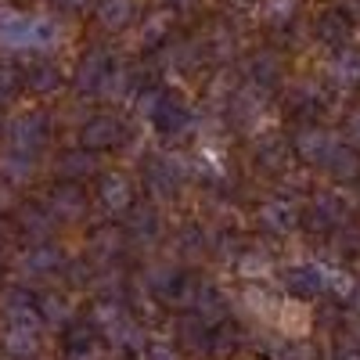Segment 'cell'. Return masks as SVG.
Segmentation results:
<instances>
[{
	"instance_id": "obj_20",
	"label": "cell",
	"mask_w": 360,
	"mask_h": 360,
	"mask_svg": "<svg viewBox=\"0 0 360 360\" xmlns=\"http://www.w3.org/2000/svg\"><path fill=\"white\" fill-rule=\"evenodd\" d=\"M245 76H249V86H256V90H263V94H266V90H274L281 83V76H285L281 58L270 54V51L252 54L249 62H245Z\"/></svg>"
},
{
	"instance_id": "obj_21",
	"label": "cell",
	"mask_w": 360,
	"mask_h": 360,
	"mask_svg": "<svg viewBox=\"0 0 360 360\" xmlns=\"http://www.w3.org/2000/svg\"><path fill=\"white\" fill-rule=\"evenodd\" d=\"M54 173L62 176V184H79V180L98 173V155L94 152H83V148H69V152L58 155Z\"/></svg>"
},
{
	"instance_id": "obj_12",
	"label": "cell",
	"mask_w": 360,
	"mask_h": 360,
	"mask_svg": "<svg viewBox=\"0 0 360 360\" xmlns=\"http://www.w3.org/2000/svg\"><path fill=\"white\" fill-rule=\"evenodd\" d=\"M0 314L11 328H44L40 321V310H37V295L25 292V288H8L4 292V303H0Z\"/></svg>"
},
{
	"instance_id": "obj_14",
	"label": "cell",
	"mask_w": 360,
	"mask_h": 360,
	"mask_svg": "<svg viewBox=\"0 0 360 360\" xmlns=\"http://www.w3.org/2000/svg\"><path fill=\"white\" fill-rule=\"evenodd\" d=\"M285 292L292 299L324 295V263H295L285 270Z\"/></svg>"
},
{
	"instance_id": "obj_33",
	"label": "cell",
	"mask_w": 360,
	"mask_h": 360,
	"mask_svg": "<svg viewBox=\"0 0 360 360\" xmlns=\"http://www.w3.org/2000/svg\"><path fill=\"white\" fill-rule=\"evenodd\" d=\"M180 339H184V346L195 349V353H209L213 349V328L202 324L198 317H184L180 321Z\"/></svg>"
},
{
	"instance_id": "obj_2",
	"label": "cell",
	"mask_w": 360,
	"mask_h": 360,
	"mask_svg": "<svg viewBox=\"0 0 360 360\" xmlns=\"http://www.w3.org/2000/svg\"><path fill=\"white\" fill-rule=\"evenodd\" d=\"M4 134H8V144H11L15 155L37 159L47 148V141H51V119L40 108H29V112L11 119V123L4 127Z\"/></svg>"
},
{
	"instance_id": "obj_8",
	"label": "cell",
	"mask_w": 360,
	"mask_h": 360,
	"mask_svg": "<svg viewBox=\"0 0 360 360\" xmlns=\"http://www.w3.org/2000/svg\"><path fill=\"white\" fill-rule=\"evenodd\" d=\"M144 285H148V292H152L155 299H166V303H184V307L191 303V292H195V281H188L184 270L173 266V263L148 266Z\"/></svg>"
},
{
	"instance_id": "obj_1",
	"label": "cell",
	"mask_w": 360,
	"mask_h": 360,
	"mask_svg": "<svg viewBox=\"0 0 360 360\" xmlns=\"http://www.w3.org/2000/svg\"><path fill=\"white\" fill-rule=\"evenodd\" d=\"M62 40V29L47 15H25L0 4V47L8 51H51Z\"/></svg>"
},
{
	"instance_id": "obj_36",
	"label": "cell",
	"mask_w": 360,
	"mask_h": 360,
	"mask_svg": "<svg viewBox=\"0 0 360 360\" xmlns=\"http://www.w3.org/2000/svg\"><path fill=\"white\" fill-rule=\"evenodd\" d=\"M90 249H94V256L108 266V263L119 256V249H123V238H119L115 231H108V227H101V231L94 234V242H90Z\"/></svg>"
},
{
	"instance_id": "obj_9",
	"label": "cell",
	"mask_w": 360,
	"mask_h": 360,
	"mask_svg": "<svg viewBox=\"0 0 360 360\" xmlns=\"http://www.w3.org/2000/svg\"><path fill=\"white\" fill-rule=\"evenodd\" d=\"M335 144L339 141L324 127H317V123H303V127H295V134H292V152L303 162H310V166H324Z\"/></svg>"
},
{
	"instance_id": "obj_31",
	"label": "cell",
	"mask_w": 360,
	"mask_h": 360,
	"mask_svg": "<svg viewBox=\"0 0 360 360\" xmlns=\"http://www.w3.org/2000/svg\"><path fill=\"white\" fill-rule=\"evenodd\" d=\"M37 310H40V321L44 324H54V328H69V321H72V310H69V303L58 292H44V295H37Z\"/></svg>"
},
{
	"instance_id": "obj_7",
	"label": "cell",
	"mask_w": 360,
	"mask_h": 360,
	"mask_svg": "<svg viewBox=\"0 0 360 360\" xmlns=\"http://www.w3.org/2000/svg\"><path fill=\"white\" fill-rule=\"evenodd\" d=\"M148 123H155V130L162 137H184L195 127V112L180 94H169V90L162 86V94H159L152 115H148Z\"/></svg>"
},
{
	"instance_id": "obj_46",
	"label": "cell",
	"mask_w": 360,
	"mask_h": 360,
	"mask_svg": "<svg viewBox=\"0 0 360 360\" xmlns=\"http://www.w3.org/2000/svg\"><path fill=\"white\" fill-rule=\"evenodd\" d=\"M349 18L360 22V0H349Z\"/></svg>"
},
{
	"instance_id": "obj_44",
	"label": "cell",
	"mask_w": 360,
	"mask_h": 360,
	"mask_svg": "<svg viewBox=\"0 0 360 360\" xmlns=\"http://www.w3.org/2000/svg\"><path fill=\"white\" fill-rule=\"evenodd\" d=\"M11 205V191L4 188V184H0V213H4V209Z\"/></svg>"
},
{
	"instance_id": "obj_16",
	"label": "cell",
	"mask_w": 360,
	"mask_h": 360,
	"mask_svg": "<svg viewBox=\"0 0 360 360\" xmlns=\"http://www.w3.org/2000/svg\"><path fill=\"white\" fill-rule=\"evenodd\" d=\"M314 37L321 40V44H328V47H346L349 44V37H353V18H349V11L346 8H328V11H321L317 15V22H314Z\"/></svg>"
},
{
	"instance_id": "obj_4",
	"label": "cell",
	"mask_w": 360,
	"mask_h": 360,
	"mask_svg": "<svg viewBox=\"0 0 360 360\" xmlns=\"http://www.w3.org/2000/svg\"><path fill=\"white\" fill-rule=\"evenodd\" d=\"M191 176V166L180 159V155H155L152 162L144 166V180H148V191H152L155 198L169 202L180 195V188H184V180Z\"/></svg>"
},
{
	"instance_id": "obj_47",
	"label": "cell",
	"mask_w": 360,
	"mask_h": 360,
	"mask_svg": "<svg viewBox=\"0 0 360 360\" xmlns=\"http://www.w3.org/2000/svg\"><path fill=\"white\" fill-rule=\"evenodd\" d=\"M0 134H4V119H0Z\"/></svg>"
},
{
	"instance_id": "obj_34",
	"label": "cell",
	"mask_w": 360,
	"mask_h": 360,
	"mask_svg": "<svg viewBox=\"0 0 360 360\" xmlns=\"http://www.w3.org/2000/svg\"><path fill=\"white\" fill-rule=\"evenodd\" d=\"M324 295L339 299V303H353V295H356V281L346 274L342 266H324Z\"/></svg>"
},
{
	"instance_id": "obj_13",
	"label": "cell",
	"mask_w": 360,
	"mask_h": 360,
	"mask_svg": "<svg viewBox=\"0 0 360 360\" xmlns=\"http://www.w3.org/2000/svg\"><path fill=\"white\" fill-rule=\"evenodd\" d=\"M263 105H266V94L245 83L242 90H234V94L227 98V115H231L234 127L249 130V127H256L259 119H263Z\"/></svg>"
},
{
	"instance_id": "obj_11",
	"label": "cell",
	"mask_w": 360,
	"mask_h": 360,
	"mask_svg": "<svg viewBox=\"0 0 360 360\" xmlns=\"http://www.w3.org/2000/svg\"><path fill=\"white\" fill-rule=\"evenodd\" d=\"M191 317H198L202 324H209V328H220L224 321H227V310H231V303H227V295L217 288V285H195V292H191Z\"/></svg>"
},
{
	"instance_id": "obj_15",
	"label": "cell",
	"mask_w": 360,
	"mask_h": 360,
	"mask_svg": "<svg viewBox=\"0 0 360 360\" xmlns=\"http://www.w3.org/2000/svg\"><path fill=\"white\" fill-rule=\"evenodd\" d=\"M98 202L108 209L112 217L130 213V205H134V184H130V176L127 173H101V180H98Z\"/></svg>"
},
{
	"instance_id": "obj_29",
	"label": "cell",
	"mask_w": 360,
	"mask_h": 360,
	"mask_svg": "<svg viewBox=\"0 0 360 360\" xmlns=\"http://www.w3.org/2000/svg\"><path fill=\"white\" fill-rule=\"evenodd\" d=\"M18 227L33 238V245H37L54 231V217H51V209H44V205H25V209H18Z\"/></svg>"
},
{
	"instance_id": "obj_39",
	"label": "cell",
	"mask_w": 360,
	"mask_h": 360,
	"mask_svg": "<svg viewBox=\"0 0 360 360\" xmlns=\"http://www.w3.org/2000/svg\"><path fill=\"white\" fill-rule=\"evenodd\" d=\"M180 249H184V256H202L205 231L202 227H184V231H180Z\"/></svg>"
},
{
	"instance_id": "obj_19",
	"label": "cell",
	"mask_w": 360,
	"mask_h": 360,
	"mask_svg": "<svg viewBox=\"0 0 360 360\" xmlns=\"http://www.w3.org/2000/svg\"><path fill=\"white\" fill-rule=\"evenodd\" d=\"M256 217H259V227L270 231V234H288V231L299 227V209H295V202H288V198H270V202H263Z\"/></svg>"
},
{
	"instance_id": "obj_38",
	"label": "cell",
	"mask_w": 360,
	"mask_h": 360,
	"mask_svg": "<svg viewBox=\"0 0 360 360\" xmlns=\"http://www.w3.org/2000/svg\"><path fill=\"white\" fill-rule=\"evenodd\" d=\"M270 270V259H266V252H242L238 256V274H245V278H263Z\"/></svg>"
},
{
	"instance_id": "obj_45",
	"label": "cell",
	"mask_w": 360,
	"mask_h": 360,
	"mask_svg": "<svg viewBox=\"0 0 360 360\" xmlns=\"http://www.w3.org/2000/svg\"><path fill=\"white\" fill-rule=\"evenodd\" d=\"M335 360H360V349H342Z\"/></svg>"
},
{
	"instance_id": "obj_40",
	"label": "cell",
	"mask_w": 360,
	"mask_h": 360,
	"mask_svg": "<svg viewBox=\"0 0 360 360\" xmlns=\"http://www.w3.org/2000/svg\"><path fill=\"white\" fill-rule=\"evenodd\" d=\"M144 360H180V353L169 339H152L144 342Z\"/></svg>"
},
{
	"instance_id": "obj_23",
	"label": "cell",
	"mask_w": 360,
	"mask_h": 360,
	"mask_svg": "<svg viewBox=\"0 0 360 360\" xmlns=\"http://www.w3.org/2000/svg\"><path fill=\"white\" fill-rule=\"evenodd\" d=\"M0 346L11 360H37L44 342H40V332L37 328H4V335H0Z\"/></svg>"
},
{
	"instance_id": "obj_27",
	"label": "cell",
	"mask_w": 360,
	"mask_h": 360,
	"mask_svg": "<svg viewBox=\"0 0 360 360\" xmlns=\"http://www.w3.org/2000/svg\"><path fill=\"white\" fill-rule=\"evenodd\" d=\"M324 169L332 173L339 184H356L360 180V152H353L349 144H335L328 162H324Z\"/></svg>"
},
{
	"instance_id": "obj_24",
	"label": "cell",
	"mask_w": 360,
	"mask_h": 360,
	"mask_svg": "<svg viewBox=\"0 0 360 360\" xmlns=\"http://www.w3.org/2000/svg\"><path fill=\"white\" fill-rule=\"evenodd\" d=\"M22 86L33 90V94H40V98H51V94H58V90L65 86V76H62V69H58L54 62H33L22 72Z\"/></svg>"
},
{
	"instance_id": "obj_26",
	"label": "cell",
	"mask_w": 360,
	"mask_h": 360,
	"mask_svg": "<svg viewBox=\"0 0 360 360\" xmlns=\"http://www.w3.org/2000/svg\"><path fill=\"white\" fill-rule=\"evenodd\" d=\"M86 213V195L79 184H58L51 191V217L54 220H79Z\"/></svg>"
},
{
	"instance_id": "obj_17",
	"label": "cell",
	"mask_w": 360,
	"mask_h": 360,
	"mask_svg": "<svg viewBox=\"0 0 360 360\" xmlns=\"http://www.w3.org/2000/svg\"><path fill=\"white\" fill-rule=\"evenodd\" d=\"M324 105H328L324 90H321L317 83H310V79L292 83V86H288V94H285V108H288L295 119H307V123H314L317 112H321Z\"/></svg>"
},
{
	"instance_id": "obj_6",
	"label": "cell",
	"mask_w": 360,
	"mask_h": 360,
	"mask_svg": "<svg viewBox=\"0 0 360 360\" xmlns=\"http://www.w3.org/2000/svg\"><path fill=\"white\" fill-rule=\"evenodd\" d=\"M299 224L310 234H328L346 224V198L339 191H317L310 209H299Z\"/></svg>"
},
{
	"instance_id": "obj_43",
	"label": "cell",
	"mask_w": 360,
	"mask_h": 360,
	"mask_svg": "<svg viewBox=\"0 0 360 360\" xmlns=\"http://www.w3.org/2000/svg\"><path fill=\"white\" fill-rule=\"evenodd\" d=\"M281 360H314V349H310V346H299V349H292V353H285Z\"/></svg>"
},
{
	"instance_id": "obj_3",
	"label": "cell",
	"mask_w": 360,
	"mask_h": 360,
	"mask_svg": "<svg viewBox=\"0 0 360 360\" xmlns=\"http://www.w3.org/2000/svg\"><path fill=\"white\" fill-rule=\"evenodd\" d=\"M115 58L108 47H90L83 51L79 58V65H76V76H72V86H76V94L79 98H101L105 94V86L115 72Z\"/></svg>"
},
{
	"instance_id": "obj_22",
	"label": "cell",
	"mask_w": 360,
	"mask_h": 360,
	"mask_svg": "<svg viewBox=\"0 0 360 360\" xmlns=\"http://www.w3.org/2000/svg\"><path fill=\"white\" fill-rule=\"evenodd\" d=\"M127 234L134 238V242H141V245L159 242V234H162L159 209H152V205H130V213H127Z\"/></svg>"
},
{
	"instance_id": "obj_10",
	"label": "cell",
	"mask_w": 360,
	"mask_h": 360,
	"mask_svg": "<svg viewBox=\"0 0 360 360\" xmlns=\"http://www.w3.org/2000/svg\"><path fill=\"white\" fill-rule=\"evenodd\" d=\"M58 270H65V252L51 242H37L18 256V274L25 278H47L58 274Z\"/></svg>"
},
{
	"instance_id": "obj_42",
	"label": "cell",
	"mask_w": 360,
	"mask_h": 360,
	"mask_svg": "<svg viewBox=\"0 0 360 360\" xmlns=\"http://www.w3.org/2000/svg\"><path fill=\"white\" fill-rule=\"evenodd\" d=\"M346 144L353 148V152H360V112H353L346 119Z\"/></svg>"
},
{
	"instance_id": "obj_25",
	"label": "cell",
	"mask_w": 360,
	"mask_h": 360,
	"mask_svg": "<svg viewBox=\"0 0 360 360\" xmlns=\"http://www.w3.org/2000/svg\"><path fill=\"white\" fill-rule=\"evenodd\" d=\"M94 15H98L101 29L123 33V29L137 18V0H94Z\"/></svg>"
},
{
	"instance_id": "obj_35",
	"label": "cell",
	"mask_w": 360,
	"mask_h": 360,
	"mask_svg": "<svg viewBox=\"0 0 360 360\" xmlns=\"http://www.w3.org/2000/svg\"><path fill=\"white\" fill-rule=\"evenodd\" d=\"M37 169V159H25V155H15L8 152L4 159H0V176H4V184H22V180H29Z\"/></svg>"
},
{
	"instance_id": "obj_41",
	"label": "cell",
	"mask_w": 360,
	"mask_h": 360,
	"mask_svg": "<svg viewBox=\"0 0 360 360\" xmlns=\"http://www.w3.org/2000/svg\"><path fill=\"white\" fill-rule=\"evenodd\" d=\"M51 8H58V11H65V15H79V11H86L94 0H47Z\"/></svg>"
},
{
	"instance_id": "obj_18",
	"label": "cell",
	"mask_w": 360,
	"mask_h": 360,
	"mask_svg": "<svg viewBox=\"0 0 360 360\" xmlns=\"http://www.w3.org/2000/svg\"><path fill=\"white\" fill-rule=\"evenodd\" d=\"M328 72H332L335 90H346V94L360 90V47H353V44L339 47L335 58H332V65H328Z\"/></svg>"
},
{
	"instance_id": "obj_5",
	"label": "cell",
	"mask_w": 360,
	"mask_h": 360,
	"mask_svg": "<svg viewBox=\"0 0 360 360\" xmlns=\"http://www.w3.org/2000/svg\"><path fill=\"white\" fill-rule=\"evenodd\" d=\"M130 137V127L119 119L115 112H101L94 119H86L83 130H79V148L83 152H108V148H119V144H127Z\"/></svg>"
},
{
	"instance_id": "obj_32",
	"label": "cell",
	"mask_w": 360,
	"mask_h": 360,
	"mask_svg": "<svg viewBox=\"0 0 360 360\" xmlns=\"http://www.w3.org/2000/svg\"><path fill=\"white\" fill-rule=\"evenodd\" d=\"M299 15V0H263L259 4V18L274 29H288Z\"/></svg>"
},
{
	"instance_id": "obj_37",
	"label": "cell",
	"mask_w": 360,
	"mask_h": 360,
	"mask_svg": "<svg viewBox=\"0 0 360 360\" xmlns=\"http://www.w3.org/2000/svg\"><path fill=\"white\" fill-rule=\"evenodd\" d=\"M18 90H22V69L11 62H0V105L11 101Z\"/></svg>"
},
{
	"instance_id": "obj_28",
	"label": "cell",
	"mask_w": 360,
	"mask_h": 360,
	"mask_svg": "<svg viewBox=\"0 0 360 360\" xmlns=\"http://www.w3.org/2000/svg\"><path fill=\"white\" fill-rule=\"evenodd\" d=\"M173 11H155L152 18L144 22V29H141V47L144 51H155V47H162V44H169V37H173Z\"/></svg>"
},
{
	"instance_id": "obj_30",
	"label": "cell",
	"mask_w": 360,
	"mask_h": 360,
	"mask_svg": "<svg viewBox=\"0 0 360 360\" xmlns=\"http://www.w3.org/2000/svg\"><path fill=\"white\" fill-rule=\"evenodd\" d=\"M256 162L263 169H281L288 162V141L278 137V134H266L256 141Z\"/></svg>"
}]
</instances>
